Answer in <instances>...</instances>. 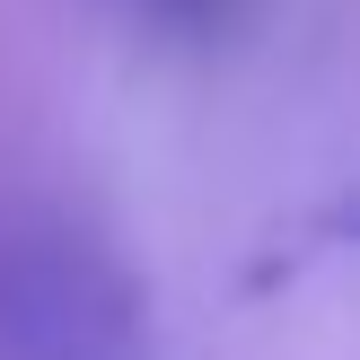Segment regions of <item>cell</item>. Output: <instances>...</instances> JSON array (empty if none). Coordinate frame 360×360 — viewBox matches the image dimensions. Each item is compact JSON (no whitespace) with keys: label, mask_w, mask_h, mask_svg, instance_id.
<instances>
[{"label":"cell","mask_w":360,"mask_h":360,"mask_svg":"<svg viewBox=\"0 0 360 360\" xmlns=\"http://www.w3.org/2000/svg\"><path fill=\"white\" fill-rule=\"evenodd\" d=\"M0 360H158L132 264L70 202L0 193Z\"/></svg>","instance_id":"1"}]
</instances>
